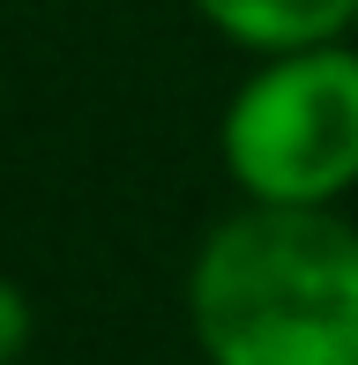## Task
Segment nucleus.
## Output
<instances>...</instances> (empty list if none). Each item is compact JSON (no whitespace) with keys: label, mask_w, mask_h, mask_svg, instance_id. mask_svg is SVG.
<instances>
[{"label":"nucleus","mask_w":358,"mask_h":365,"mask_svg":"<svg viewBox=\"0 0 358 365\" xmlns=\"http://www.w3.org/2000/svg\"><path fill=\"white\" fill-rule=\"evenodd\" d=\"M209 30L239 53H291V45H329L358 30V0H194Z\"/></svg>","instance_id":"3"},{"label":"nucleus","mask_w":358,"mask_h":365,"mask_svg":"<svg viewBox=\"0 0 358 365\" xmlns=\"http://www.w3.org/2000/svg\"><path fill=\"white\" fill-rule=\"evenodd\" d=\"M30 336H38V313H30V291L0 276V365H15V358H23V351H30Z\"/></svg>","instance_id":"4"},{"label":"nucleus","mask_w":358,"mask_h":365,"mask_svg":"<svg viewBox=\"0 0 358 365\" xmlns=\"http://www.w3.org/2000/svg\"><path fill=\"white\" fill-rule=\"evenodd\" d=\"M217 149L247 202L336 209L358 187V45L262 53L217 120Z\"/></svg>","instance_id":"2"},{"label":"nucleus","mask_w":358,"mask_h":365,"mask_svg":"<svg viewBox=\"0 0 358 365\" xmlns=\"http://www.w3.org/2000/svg\"><path fill=\"white\" fill-rule=\"evenodd\" d=\"M187 321L209 365H358V224L247 202L194 254Z\"/></svg>","instance_id":"1"}]
</instances>
